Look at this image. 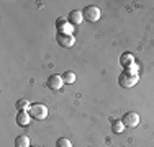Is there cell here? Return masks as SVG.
I'll list each match as a JSON object with an SVG mask.
<instances>
[{"label": "cell", "instance_id": "4fadbf2b", "mask_svg": "<svg viewBox=\"0 0 154 147\" xmlns=\"http://www.w3.org/2000/svg\"><path fill=\"white\" fill-rule=\"evenodd\" d=\"M123 129H125V124H123L122 119H115L112 123V131L115 132V134H122Z\"/></svg>", "mask_w": 154, "mask_h": 147}, {"label": "cell", "instance_id": "ba28073f", "mask_svg": "<svg viewBox=\"0 0 154 147\" xmlns=\"http://www.w3.org/2000/svg\"><path fill=\"white\" fill-rule=\"evenodd\" d=\"M56 41L59 43V46H62V47H72L75 43V39H74V34H57Z\"/></svg>", "mask_w": 154, "mask_h": 147}, {"label": "cell", "instance_id": "8992f818", "mask_svg": "<svg viewBox=\"0 0 154 147\" xmlns=\"http://www.w3.org/2000/svg\"><path fill=\"white\" fill-rule=\"evenodd\" d=\"M48 88H51V90H61L62 85H64V80H62V75H57V74H54V75H51L49 79H48L46 82Z\"/></svg>", "mask_w": 154, "mask_h": 147}, {"label": "cell", "instance_id": "52a82bcc", "mask_svg": "<svg viewBox=\"0 0 154 147\" xmlns=\"http://www.w3.org/2000/svg\"><path fill=\"white\" fill-rule=\"evenodd\" d=\"M67 20H69V23H71L72 26H79V25L84 21V13H82V10H72V12L69 13Z\"/></svg>", "mask_w": 154, "mask_h": 147}, {"label": "cell", "instance_id": "5bb4252c", "mask_svg": "<svg viewBox=\"0 0 154 147\" xmlns=\"http://www.w3.org/2000/svg\"><path fill=\"white\" fill-rule=\"evenodd\" d=\"M62 80H64V83L71 85V83H74V82H75V74H74V72H71V70L64 72V74H62Z\"/></svg>", "mask_w": 154, "mask_h": 147}, {"label": "cell", "instance_id": "7a4b0ae2", "mask_svg": "<svg viewBox=\"0 0 154 147\" xmlns=\"http://www.w3.org/2000/svg\"><path fill=\"white\" fill-rule=\"evenodd\" d=\"M82 13H84V20L90 21V23H95V21H98V20H100V16H102L100 8H98V7H95V5L85 7V8L82 10Z\"/></svg>", "mask_w": 154, "mask_h": 147}, {"label": "cell", "instance_id": "6da1fadb", "mask_svg": "<svg viewBox=\"0 0 154 147\" xmlns=\"http://www.w3.org/2000/svg\"><path fill=\"white\" fill-rule=\"evenodd\" d=\"M118 83H120V87H123V88H131L138 83V75H133V74H128V72L123 70L118 75Z\"/></svg>", "mask_w": 154, "mask_h": 147}, {"label": "cell", "instance_id": "5b68a950", "mask_svg": "<svg viewBox=\"0 0 154 147\" xmlns=\"http://www.w3.org/2000/svg\"><path fill=\"white\" fill-rule=\"evenodd\" d=\"M122 121H123L125 126H128V128H136L139 124V115L134 111H128L126 115L122 118Z\"/></svg>", "mask_w": 154, "mask_h": 147}, {"label": "cell", "instance_id": "30bf717a", "mask_svg": "<svg viewBox=\"0 0 154 147\" xmlns=\"http://www.w3.org/2000/svg\"><path fill=\"white\" fill-rule=\"evenodd\" d=\"M120 64H122V67H130V65L134 64V57L131 52H123L122 56H120Z\"/></svg>", "mask_w": 154, "mask_h": 147}, {"label": "cell", "instance_id": "7c38bea8", "mask_svg": "<svg viewBox=\"0 0 154 147\" xmlns=\"http://www.w3.org/2000/svg\"><path fill=\"white\" fill-rule=\"evenodd\" d=\"M15 147H31V146H30V137H28V136H25V134L17 136V139H15Z\"/></svg>", "mask_w": 154, "mask_h": 147}, {"label": "cell", "instance_id": "3957f363", "mask_svg": "<svg viewBox=\"0 0 154 147\" xmlns=\"http://www.w3.org/2000/svg\"><path fill=\"white\" fill-rule=\"evenodd\" d=\"M30 115L33 119H46L48 118V108L43 103H33L30 108Z\"/></svg>", "mask_w": 154, "mask_h": 147}, {"label": "cell", "instance_id": "9c48e42d", "mask_svg": "<svg viewBox=\"0 0 154 147\" xmlns=\"http://www.w3.org/2000/svg\"><path fill=\"white\" fill-rule=\"evenodd\" d=\"M31 123V115H30V111H18V115H17V124L18 126H28V124Z\"/></svg>", "mask_w": 154, "mask_h": 147}, {"label": "cell", "instance_id": "e0dca14e", "mask_svg": "<svg viewBox=\"0 0 154 147\" xmlns=\"http://www.w3.org/2000/svg\"><path fill=\"white\" fill-rule=\"evenodd\" d=\"M35 147H38V146H35Z\"/></svg>", "mask_w": 154, "mask_h": 147}, {"label": "cell", "instance_id": "2e32d148", "mask_svg": "<svg viewBox=\"0 0 154 147\" xmlns=\"http://www.w3.org/2000/svg\"><path fill=\"white\" fill-rule=\"evenodd\" d=\"M125 72H128V74H133V75H138V65H136V64L130 65V67H126V69H125Z\"/></svg>", "mask_w": 154, "mask_h": 147}, {"label": "cell", "instance_id": "9a60e30c", "mask_svg": "<svg viewBox=\"0 0 154 147\" xmlns=\"http://www.w3.org/2000/svg\"><path fill=\"white\" fill-rule=\"evenodd\" d=\"M56 147H72V142L67 137H59L56 141Z\"/></svg>", "mask_w": 154, "mask_h": 147}, {"label": "cell", "instance_id": "8fae6325", "mask_svg": "<svg viewBox=\"0 0 154 147\" xmlns=\"http://www.w3.org/2000/svg\"><path fill=\"white\" fill-rule=\"evenodd\" d=\"M15 108L18 110V111H30L31 105H30V101H28L26 98H20V100L15 103Z\"/></svg>", "mask_w": 154, "mask_h": 147}, {"label": "cell", "instance_id": "277c9868", "mask_svg": "<svg viewBox=\"0 0 154 147\" xmlns=\"http://www.w3.org/2000/svg\"><path fill=\"white\" fill-rule=\"evenodd\" d=\"M56 29H57V34H72L74 31V26L69 23V20L66 18H57L56 20Z\"/></svg>", "mask_w": 154, "mask_h": 147}]
</instances>
